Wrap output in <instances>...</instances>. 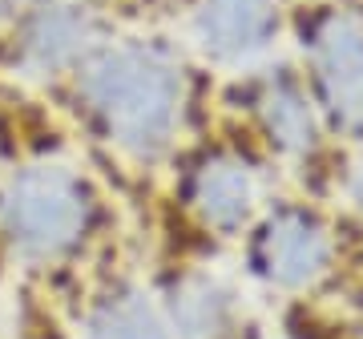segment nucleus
Returning <instances> with one entry per match:
<instances>
[{
	"label": "nucleus",
	"mask_w": 363,
	"mask_h": 339,
	"mask_svg": "<svg viewBox=\"0 0 363 339\" xmlns=\"http://www.w3.org/2000/svg\"><path fill=\"white\" fill-rule=\"evenodd\" d=\"M178 202L214 238H242L267 206L259 166L238 150H202L178 174Z\"/></svg>",
	"instance_id": "423d86ee"
},
{
	"label": "nucleus",
	"mask_w": 363,
	"mask_h": 339,
	"mask_svg": "<svg viewBox=\"0 0 363 339\" xmlns=\"http://www.w3.org/2000/svg\"><path fill=\"white\" fill-rule=\"evenodd\" d=\"M242 243H247L242 262H247L250 279H259L271 291H286V295L315 291L335 271L339 259V238L331 218L319 206L295 202V198L267 202L242 235Z\"/></svg>",
	"instance_id": "20e7f679"
},
{
	"label": "nucleus",
	"mask_w": 363,
	"mask_h": 339,
	"mask_svg": "<svg viewBox=\"0 0 363 339\" xmlns=\"http://www.w3.org/2000/svg\"><path fill=\"white\" fill-rule=\"evenodd\" d=\"M109 198L69 162H25L0 178V243L28 267H77L105 243Z\"/></svg>",
	"instance_id": "f03ea898"
},
{
	"label": "nucleus",
	"mask_w": 363,
	"mask_h": 339,
	"mask_svg": "<svg viewBox=\"0 0 363 339\" xmlns=\"http://www.w3.org/2000/svg\"><path fill=\"white\" fill-rule=\"evenodd\" d=\"M81 339H174L162 303L130 274H109L85 295L77 315Z\"/></svg>",
	"instance_id": "9d476101"
},
{
	"label": "nucleus",
	"mask_w": 363,
	"mask_h": 339,
	"mask_svg": "<svg viewBox=\"0 0 363 339\" xmlns=\"http://www.w3.org/2000/svg\"><path fill=\"white\" fill-rule=\"evenodd\" d=\"M9 16H13V4H9V0H0V28H4V21H9Z\"/></svg>",
	"instance_id": "f8f14e48"
},
{
	"label": "nucleus",
	"mask_w": 363,
	"mask_h": 339,
	"mask_svg": "<svg viewBox=\"0 0 363 339\" xmlns=\"http://www.w3.org/2000/svg\"><path fill=\"white\" fill-rule=\"evenodd\" d=\"M283 0H194L190 4V45L214 69L247 73L283 37Z\"/></svg>",
	"instance_id": "0eeeda50"
},
{
	"label": "nucleus",
	"mask_w": 363,
	"mask_h": 339,
	"mask_svg": "<svg viewBox=\"0 0 363 339\" xmlns=\"http://www.w3.org/2000/svg\"><path fill=\"white\" fill-rule=\"evenodd\" d=\"M13 9H37V4H61V0H9Z\"/></svg>",
	"instance_id": "9b49d317"
},
{
	"label": "nucleus",
	"mask_w": 363,
	"mask_h": 339,
	"mask_svg": "<svg viewBox=\"0 0 363 339\" xmlns=\"http://www.w3.org/2000/svg\"><path fill=\"white\" fill-rule=\"evenodd\" d=\"M303 81L331 138L363 142V13L319 4L298 21Z\"/></svg>",
	"instance_id": "7ed1b4c3"
},
{
	"label": "nucleus",
	"mask_w": 363,
	"mask_h": 339,
	"mask_svg": "<svg viewBox=\"0 0 363 339\" xmlns=\"http://www.w3.org/2000/svg\"><path fill=\"white\" fill-rule=\"evenodd\" d=\"M105 33L101 13L89 0H61L37 9H13L0 28V49L9 73L33 85H65Z\"/></svg>",
	"instance_id": "39448f33"
},
{
	"label": "nucleus",
	"mask_w": 363,
	"mask_h": 339,
	"mask_svg": "<svg viewBox=\"0 0 363 339\" xmlns=\"http://www.w3.org/2000/svg\"><path fill=\"white\" fill-rule=\"evenodd\" d=\"M174 339H242L247 307L230 279L202 267L174 271L154 291Z\"/></svg>",
	"instance_id": "1a4fd4ad"
},
{
	"label": "nucleus",
	"mask_w": 363,
	"mask_h": 339,
	"mask_svg": "<svg viewBox=\"0 0 363 339\" xmlns=\"http://www.w3.org/2000/svg\"><path fill=\"white\" fill-rule=\"evenodd\" d=\"M247 73L250 77L242 85V101H247V113L259 138L267 142V150L283 162H311L323 138H331V133L307 93L303 73L286 65L247 69Z\"/></svg>",
	"instance_id": "6e6552de"
},
{
	"label": "nucleus",
	"mask_w": 363,
	"mask_h": 339,
	"mask_svg": "<svg viewBox=\"0 0 363 339\" xmlns=\"http://www.w3.org/2000/svg\"><path fill=\"white\" fill-rule=\"evenodd\" d=\"M97 142L130 166H157L186 126V69L162 40L109 37L61 85Z\"/></svg>",
	"instance_id": "f257e3e1"
}]
</instances>
